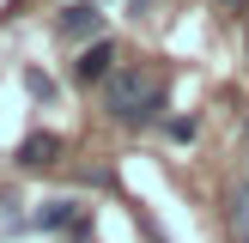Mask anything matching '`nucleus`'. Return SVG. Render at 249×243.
<instances>
[{
    "label": "nucleus",
    "instance_id": "6e6552de",
    "mask_svg": "<svg viewBox=\"0 0 249 243\" xmlns=\"http://www.w3.org/2000/svg\"><path fill=\"white\" fill-rule=\"evenodd\" d=\"M170 140H195V116H177V122H170Z\"/></svg>",
    "mask_w": 249,
    "mask_h": 243
},
{
    "label": "nucleus",
    "instance_id": "f257e3e1",
    "mask_svg": "<svg viewBox=\"0 0 249 243\" xmlns=\"http://www.w3.org/2000/svg\"><path fill=\"white\" fill-rule=\"evenodd\" d=\"M164 97H170V73H158V67H116L104 79V109H109V122H122V128L158 122L164 116Z\"/></svg>",
    "mask_w": 249,
    "mask_h": 243
},
{
    "label": "nucleus",
    "instance_id": "1a4fd4ad",
    "mask_svg": "<svg viewBox=\"0 0 249 243\" xmlns=\"http://www.w3.org/2000/svg\"><path fill=\"white\" fill-rule=\"evenodd\" d=\"M219 6H225V12H243V6H249V0H219Z\"/></svg>",
    "mask_w": 249,
    "mask_h": 243
},
{
    "label": "nucleus",
    "instance_id": "39448f33",
    "mask_svg": "<svg viewBox=\"0 0 249 243\" xmlns=\"http://www.w3.org/2000/svg\"><path fill=\"white\" fill-rule=\"evenodd\" d=\"M55 31L67 36V43H91V36L104 31V12H97V6H85V0H79V6H67V12L55 18Z\"/></svg>",
    "mask_w": 249,
    "mask_h": 243
},
{
    "label": "nucleus",
    "instance_id": "423d86ee",
    "mask_svg": "<svg viewBox=\"0 0 249 243\" xmlns=\"http://www.w3.org/2000/svg\"><path fill=\"white\" fill-rule=\"evenodd\" d=\"M24 201H12V194H0V237H18L24 225H31V213H18Z\"/></svg>",
    "mask_w": 249,
    "mask_h": 243
},
{
    "label": "nucleus",
    "instance_id": "7ed1b4c3",
    "mask_svg": "<svg viewBox=\"0 0 249 243\" xmlns=\"http://www.w3.org/2000/svg\"><path fill=\"white\" fill-rule=\"evenodd\" d=\"M61 152H67V146H61V134L36 128V134H24V140H18V152H12V164H18V170H49V164H55Z\"/></svg>",
    "mask_w": 249,
    "mask_h": 243
},
{
    "label": "nucleus",
    "instance_id": "20e7f679",
    "mask_svg": "<svg viewBox=\"0 0 249 243\" xmlns=\"http://www.w3.org/2000/svg\"><path fill=\"white\" fill-rule=\"evenodd\" d=\"M109 73H116V43H104V36H97V43L73 61V79H79V85H104Z\"/></svg>",
    "mask_w": 249,
    "mask_h": 243
},
{
    "label": "nucleus",
    "instance_id": "0eeeda50",
    "mask_svg": "<svg viewBox=\"0 0 249 243\" xmlns=\"http://www.w3.org/2000/svg\"><path fill=\"white\" fill-rule=\"evenodd\" d=\"M231 225L249 237V189H237V194H231Z\"/></svg>",
    "mask_w": 249,
    "mask_h": 243
},
{
    "label": "nucleus",
    "instance_id": "f03ea898",
    "mask_svg": "<svg viewBox=\"0 0 249 243\" xmlns=\"http://www.w3.org/2000/svg\"><path fill=\"white\" fill-rule=\"evenodd\" d=\"M31 225H36V231H73V243H85V237H91V213H85L73 194H55V201H43V207L31 213Z\"/></svg>",
    "mask_w": 249,
    "mask_h": 243
}]
</instances>
